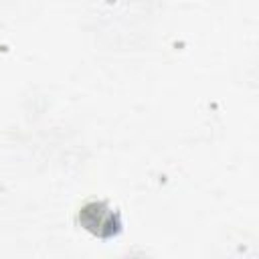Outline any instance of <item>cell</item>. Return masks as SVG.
<instances>
[{
  "instance_id": "6da1fadb",
  "label": "cell",
  "mask_w": 259,
  "mask_h": 259,
  "mask_svg": "<svg viewBox=\"0 0 259 259\" xmlns=\"http://www.w3.org/2000/svg\"><path fill=\"white\" fill-rule=\"evenodd\" d=\"M79 219H81L83 227L97 237H111L121 227L117 212L113 208H109L105 202H87L81 208Z\"/></svg>"
}]
</instances>
